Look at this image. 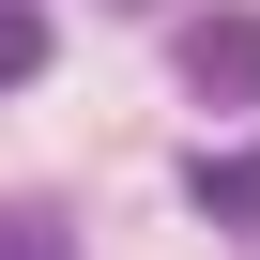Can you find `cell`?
I'll use <instances>...</instances> for the list:
<instances>
[{
  "instance_id": "1",
  "label": "cell",
  "mask_w": 260,
  "mask_h": 260,
  "mask_svg": "<svg viewBox=\"0 0 260 260\" xmlns=\"http://www.w3.org/2000/svg\"><path fill=\"white\" fill-rule=\"evenodd\" d=\"M169 77L199 107H260V0H199V16L169 31Z\"/></svg>"
},
{
  "instance_id": "2",
  "label": "cell",
  "mask_w": 260,
  "mask_h": 260,
  "mask_svg": "<svg viewBox=\"0 0 260 260\" xmlns=\"http://www.w3.org/2000/svg\"><path fill=\"white\" fill-rule=\"evenodd\" d=\"M184 184H199V214H214V230H260V153H199Z\"/></svg>"
},
{
  "instance_id": "3",
  "label": "cell",
  "mask_w": 260,
  "mask_h": 260,
  "mask_svg": "<svg viewBox=\"0 0 260 260\" xmlns=\"http://www.w3.org/2000/svg\"><path fill=\"white\" fill-rule=\"evenodd\" d=\"M46 46H61V31H46V0H0V92H31Z\"/></svg>"
},
{
  "instance_id": "4",
  "label": "cell",
  "mask_w": 260,
  "mask_h": 260,
  "mask_svg": "<svg viewBox=\"0 0 260 260\" xmlns=\"http://www.w3.org/2000/svg\"><path fill=\"white\" fill-rule=\"evenodd\" d=\"M0 260H77V230H61L46 199H16V214H0Z\"/></svg>"
},
{
  "instance_id": "5",
  "label": "cell",
  "mask_w": 260,
  "mask_h": 260,
  "mask_svg": "<svg viewBox=\"0 0 260 260\" xmlns=\"http://www.w3.org/2000/svg\"><path fill=\"white\" fill-rule=\"evenodd\" d=\"M107 16H169V0H107Z\"/></svg>"
}]
</instances>
